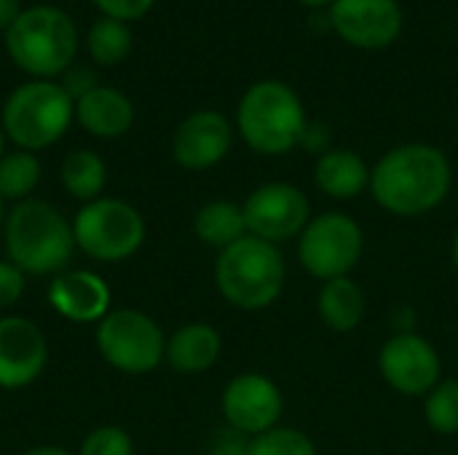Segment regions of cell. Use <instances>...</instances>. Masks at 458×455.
Segmentation results:
<instances>
[{
	"mask_svg": "<svg viewBox=\"0 0 458 455\" xmlns=\"http://www.w3.org/2000/svg\"><path fill=\"white\" fill-rule=\"evenodd\" d=\"M454 185L448 156L427 142L392 147L370 172L376 204L394 217H421L437 209Z\"/></svg>",
	"mask_w": 458,
	"mask_h": 455,
	"instance_id": "1",
	"label": "cell"
},
{
	"mask_svg": "<svg viewBox=\"0 0 458 455\" xmlns=\"http://www.w3.org/2000/svg\"><path fill=\"white\" fill-rule=\"evenodd\" d=\"M3 233L5 255L21 274L56 276L75 252L72 223H67L54 204L40 198L13 204L5 215Z\"/></svg>",
	"mask_w": 458,
	"mask_h": 455,
	"instance_id": "2",
	"label": "cell"
},
{
	"mask_svg": "<svg viewBox=\"0 0 458 455\" xmlns=\"http://www.w3.org/2000/svg\"><path fill=\"white\" fill-rule=\"evenodd\" d=\"M287 265L276 244L244 236L217 255L215 284L225 303L239 311H263L279 300Z\"/></svg>",
	"mask_w": 458,
	"mask_h": 455,
	"instance_id": "3",
	"label": "cell"
},
{
	"mask_svg": "<svg viewBox=\"0 0 458 455\" xmlns=\"http://www.w3.org/2000/svg\"><path fill=\"white\" fill-rule=\"evenodd\" d=\"M306 123L301 97L282 80L252 83L236 110L242 139L260 156H284L301 147Z\"/></svg>",
	"mask_w": 458,
	"mask_h": 455,
	"instance_id": "4",
	"label": "cell"
},
{
	"mask_svg": "<svg viewBox=\"0 0 458 455\" xmlns=\"http://www.w3.org/2000/svg\"><path fill=\"white\" fill-rule=\"evenodd\" d=\"M5 48L24 72L35 78H54L64 72L78 51V32L72 19L54 5H35L21 11L5 29Z\"/></svg>",
	"mask_w": 458,
	"mask_h": 455,
	"instance_id": "5",
	"label": "cell"
},
{
	"mask_svg": "<svg viewBox=\"0 0 458 455\" xmlns=\"http://www.w3.org/2000/svg\"><path fill=\"white\" fill-rule=\"evenodd\" d=\"M75 118L72 97L54 80H30L3 105V131L19 150H43L64 137Z\"/></svg>",
	"mask_w": 458,
	"mask_h": 455,
	"instance_id": "6",
	"label": "cell"
},
{
	"mask_svg": "<svg viewBox=\"0 0 458 455\" xmlns=\"http://www.w3.org/2000/svg\"><path fill=\"white\" fill-rule=\"evenodd\" d=\"M145 233L142 215L121 198L99 196L83 204L72 217L75 247L99 263L129 260L145 244Z\"/></svg>",
	"mask_w": 458,
	"mask_h": 455,
	"instance_id": "7",
	"label": "cell"
},
{
	"mask_svg": "<svg viewBox=\"0 0 458 455\" xmlns=\"http://www.w3.org/2000/svg\"><path fill=\"white\" fill-rule=\"evenodd\" d=\"M99 357L118 373H153L166 357V335L153 316L137 308L110 311L94 333Z\"/></svg>",
	"mask_w": 458,
	"mask_h": 455,
	"instance_id": "8",
	"label": "cell"
},
{
	"mask_svg": "<svg viewBox=\"0 0 458 455\" xmlns=\"http://www.w3.org/2000/svg\"><path fill=\"white\" fill-rule=\"evenodd\" d=\"M365 249V233L346 212H322L298 236V263L319 282L349 276Z\"/></svg>",
	"mask_w": 458,
	"mask_h": 455,
	"instance_id": "9",
	"label": "cell"
},
{
	"mask_svg": "<svg viewBox=\"0 0 458 455\" xmlns=\"http://www.w3.org/2000/svg\"><path fill=\"white\" fill-rule=\"evenodd\" d=\"M247 233L268 244L298 239L311 220L309 196L293 182H266L242 204Z\"/></svg>",
	"mask_w": 458,
	"mask_h": 455,
	"instance_id": "10",
	"label": "cell"
},
{
	"mask_svg": "<svg viewBox=\"0 0 458 455\" xmlns=\"http://www.w3.org/2000/svg\"><path fill=\"white\" fill-rule=\"evenodd\" d=\"M384 381L403 397H427L443 375L437 349L419 333H397L378 351Z\"/></svg>",
	"mask_w": 458,
	"mask_h": 455,
	"instance_id": "11",
	"label": "cell"
},
{
	"mask_svg": "<svg viewBox=\"0 0 458 455\" xmlns=\"http://www.w3.org/2000/svg\"><path fill=\"white\" fill-rule=\"evenodd\" d=\"M223 418L231 429L260 437L279 426L284 413L282 389L263 373H242L228 381L220 397Z\"/></svg>",
	"mask_w": 458,
	"mask_h": 455,
	"instance_id": "12",
	"label": "cell"
},
{
	"mask_svg": "<svg viewBox=\"0 0 458 455\" xmlns=\"http://www.w3.org/2000/svg\"><path fill=\"white\" fill-rule=\"evenodd\" d=\"M330 27L357 48H386L403 29V11L397 0H335Z\"/></svg>",
	"mask_w": 458,
	"mask_h": 455,
	"instance_id": "13",
	"label": "cell"
},
{
	"mask_svg": "<svg viewBox=\"0 0 458 455\" xmlns=\"http://www.w3.org/2000/svg\"><path fill=\"white\" fill-rule=\"evenodd\" d=\"M48 359L43 330L27 316L0 319V389L16 392L40 378Z\"/></svg>",
	"mask_w": 458,
	"mask_h": 455,
	"instance_id": "14",
	"label": "cell"
},
{
	"mask_svg": "<svg viewBox=\"0 0 458 455\" xmlns=\"http://www.w3.org/2000/svg\"><path fill=\"white\" fill-rule=\"evenodd\" d=\"M233 142L231 121L217 110L191 113L172 137V156L182 169L201 172L220 164Z\"/></svg>",
	"mask_w": 458,
	"mask_h": 455,
	"instance_id": "15",
	"label": "cell"
},
{
	"mask_svg": "<svg viewBox=\"0 0 458 455\" xmlns=\"http://www.w3.org/2000/svg\"><path fill=\"white\" fill-rule=\"evenodd\" d=\"M51 308L78 324L102 322L110 314V287L94 271H62L48 284Z\"/></svg>",
	"mask_w": 458,
	"mask_h": 455,
	"instance_id": "16",
	"label": "cell"
},
{
	"mask_svg": "<svg viewBox=\"0 0 458 455\" xmlns=\"http://www.w3.org/2000/svg\"><path fill=\"white\" fill-rule=\"evenodd\" d=\"M223 354V338L220 333L207 322H188L180 330L172 333L166 341V357L169 367L180 375H201Z\"/></svg>",
	"mask_w": 458,
	"mask_h": 455,
	"instance_id": "17",
	"label": "cell"
},
{
	"mask_svg": "<svg viewBox=\"0 0 458 455\" xmlns=\"http://www.w3.org/2000/svg\"><path fill=\"white\" fill-rule=\"evenodd\" d=\"M75 118L89 134L113 139L131 129L134 105L123 91L110 86H97L75 102Z\"/></svg>",
	"mask_w": 458,
	"mask_h": 455,
	"instance_id": "18",
	"label": "cell"
},
{
	"mask_svg": "<svg viewBox=\"0 0 458 455\" xmlns=\"http://www.w3.org/2000/svg\"><path fill=\"white\" fill-rule=\"evenodd\" d=\"M370 172L373 169L360 153L349 147H330L314 164V182L325 196L335 201H349L370 190Z\"/></svg>",
	"mask_w": 458,
	"mask_h": 455,
	"instance_id": "19",
	"label": "cell"
},
{
	"mask_svg": "<svg viewBox=\"0 0 458 455\" xmlns=\"http://www.w3.org/2000/svg\"><path fill=\"white\" fill-rule=\"evenodd\" d=\"M368 298L352 276L322 282L317 295V314L330 333H354L365 319Z\"/></svg>",
	"mask_w": 458,
	"mask_h": 455,
	"instance_id": "20",
	"label": "cell"
},
{
	"mask_svg": "<svg viewBox=\"0 0 458 455\" xmlns=\"http://www.w3.org/2000/svg\"><path fill=\"white\" fill-rule=\"evenodd\" d=\"M193 233L201 244L215 249H228L247 236L244 209L233 201H209L193 217Z\"/></svg>",
	"mask_w": 458,
	"mask_h": 455,
	"instance_id": "21",
	"label": "cell"
},
{
	"mask_svg": "<svg viewBox=\"0 0 458 455\" xmlns=\"http://www.w3.org/2000/svg\"><path fill=\"white\" fill-rule=\"evenodd\" d=\"M105 182H107V166L94 150H72L62 161V185L72 198L89 204L99 198Z\"/></svg>",
	"mask_w": 458,
	"mask_h": 455,
	"instance_id": "22",
	"label": "cell"
},
{
	"mask_svg": "<svg viewBox=\"0 0 458 455\" xmlns=\"http://www.w3.org/2000/svg\"><path fill=\"white\" fill-rule=\"evenodd\" d=\"M43 166L35 153L13 150L0 158V198L3 201H27L38 188Z\"/></svg>",
	"mask_w": 458,
	"mask_h": 455,
	"instance_id": "23",
	"label": "cell"
},
{
	"mask_svg": "<svg viewBox=\"0 0 458 455\" xmlns=\"http://www.w3.org/2000/svg\"><path fill=\"white\" fill-rule=\"evenodd\" d=\"M131 51V32L121 19H99L89 29V54L99 64H118Z\"/></svg>",
	"mask_w": 458,
	"mask_h": 455,
	"instance_id": "24",
	"label": "cell"
},
{
	"mask_svg": "<svg viewBox=\"0 0 458 455\" xmlns=\"http://www.w3.org/2000/svg\"><path fill=\"white\" fill-rule=\"evenodd\" d=\"M424 418L440 437L458 434V381H440L424 397Z\"/></svg>",
	"mask_w": 458,
	"mask_h": 455,
	"instance_id": "25",
	"label": "cell"
},
{
	"mask_svg": "<svg viewBox=\"0 0 458 455\" xmlns=\"http://www.w3.org/2000/svg\"><path fill=\"white\" fill-rule=\"evenodd\" d=\"M250 455H317V448L301 429L276 426L260 437H252Z\"/></svg>",
	"mask_w": 458,
	"mask_h": 455,
	"instance_id": "26",
	"label": "cell"
},
{
	"mask_svg": "<svg viewBox=\"0 0 458 455\" xmlns=\"http://www.w3.org/2000/svg\"><path fill=\"white\" fill-rule=\"evenodd\" d=\"M78 455H134V442L123 426L105 424L81 440Z\"/></svg>",
	"mask_w": 458,
	"mask_h": 455,
	"instance_id": "27",
	"label": "cell"
},
{
	"mask_svg": "<svg viewBox=\"0 0 458 455\" xmlns=\"http://www.w3.org/2000/svg\"><path fill=\"white\" fill-rule=\"evenodd\" d=\"M27 274H21L11 260H0V311L11 308L19 303V298L24 295V282Z\"/></svg>",
	"mask_w": 458,
	"mask_h": 455,
	"instance_id": "28",
	"label": "cell"
},
{
	"mask_svg": "<svg viewBox=\"0 0 458 455\" xmlns=\"http://www.w3.org/2000/svg\"><path fill=\"white\" fill-rule=\"evenodd\" d=\"M99 11H105L110 19H121V21H131L145 16L156 0H94Z\"/></svg>",
	"mask_w": 458,
	"mask_h": 455,
	"instance_id": "29",
	"label": "cell"
},
{
	"mask_svg": "<svg viewBox=\"0 0 458 455\" xmlns=\"http://www.w3.org/2000/svg\"><path fill=\"white\" fill-rule=\"evenodd\" d=\"M250 445H252V437L225 426L215 434L209 445V455H250Z\"/></svg>",
	"mask_w": 458,
	"mask_h": 455,
	"instance_id": "30",
	"label": "cell"
},
{
	"mask_svg": "<svg viewBox=\"0 0 458 455\" xmlns=\"http://www.w3.org/2000/svg\"><path fill=\"white\" fill-rule=\"evenodd\" d=\"M94 80H97L94 70H89V67H72V70L64 72V78H62L59 86L72 97V102H78L83 94H89L91 88H97Z\"/></svg>",
	"mask_w": 458,
	"mask_h": 455,
	"instance_id": "31",
	"label": "cell"
},
{
	"mask_svg": "<svg viewBox=\"0 0 458 455\" xmlns=\"http://www.w3.org/2000/svg\"><path fill=\"white\" fill-rule=\"evenodd\" d=\"M330 129L322 123V121H309L306 129H303V137H301V147H306L309 153H317V158L322 153L330 150Z\"/></svg>",
	"mask_w": 458,
	"mask_h": 455,
	"instance_id": "32",
	"label": "cell"
},
{
	"mask_svg": "<svg viewBox=\"0 0 458 455\" xmlns=\"http://www.w3.org/2000/svg\"><path fill=\"white\" fill-rule=\"evenodd\" d=\"M19 0H0V29H8L19 19Z\"/></svg>",
	"mask_w": 458,
	"mask_h": 455,
	"instance_id": "33",
	"label": "cell"
},
{
	"mask_svg": "<svg viewBox=\"0 0 458 455\" xmlns=\"http://www.w3.org/2000/svg\"><path fill=\"white\" fill-rule=\"evenodd\" d=\"M21 455H72V453H70V451H64V448H59V445H38V448L24 451Z\"/></svg>",
	"mask_w": 458,
	"mask_h": 455,
	"instance_id": "34",
	"label": "cell"
},
{
	"mask_svg": "<svg viewBox=\"0 0 458 455\" xmlns=\"http://www.w3.org/2000/svg\"><path fill=\"white\" fill-rule=\"evenodd\" d=\"M298 3H303L306 8H325V5H333L335 0H298Z\"/></svg>",
	"mask_w": 458,
	"mask_h": 455,
	"instance_id": "35",
	"label": "cell"
},
{
	"mask_svg": "<svg viewBox=\"0 0 458 455\" xmlns=\"http://www.w3.org/2000/svg\"><path fill=\"white\" fill-rule=\"evenodd\" d=\"M451 257H454V265H456V271H458V231H456V236H454V247H451Z\"/></svg>",
	"mask_w": 458,
	"mask_h": 455,
	"instance_id": "36",
	"label": "cell"
},
{
	"mask_svg": "<svg viewBox=\"0 0 458 455\" xmlns=\"http://www.w3.org/2000/svg\"><path fill=\"white\" fill-rule=\"evenodd\" d=\"M3 223H5V201L0 198V228H3Z\"/></svg>",
	"mask_w": 458,
	"mask_h": 455,
	"instance_id": "37",
	"label": "cell"
},
{
	"mask_svg": "<svg viewBox=\"0 0 458 455\" xmlns=\"http://www.w3.org/2000/svg\"><path fill=\"white\" fill-rule=\"evenodd\" d=\"M3 147H5V131H3V126H0V158L5 156V153H3Z\"/></svg>",
	"mask_w": 458,
	"mask_h": 455,
	"instance_id": "38",
	"label": "cell"
}]
</instances>
